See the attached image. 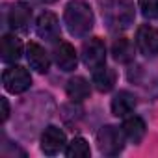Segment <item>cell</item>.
<instances>
[{
  "mask_svg": "<svg viewBox=\"0 0 158 158\" xmlns=\"http://www.w3.org/2000/svg\"><path fill=\"white\" fill-rule=\"evenodd\" d=\"M65 26L69 30L71 35L74 37H84L89 34V30L93 28V11L89 8L88 2L84 0H71L65 8V15H63Z\"/></svg>",
  "mask_w": 158,
  "mask_h": 158,
  "instance_id": "cell-1",
  "label": "cell"
},
{
  "mask_svg": "<svg viewBox=\"0 0 158 158\" xmlns=\"http://www.w3.org/2000/svg\"><path fill=\"white\" fill-rule=\"evenodd\" d=\"M102 17L110 30H125L134 21V4L130 0H101Z\"/></svg>",
  "mask_w": 158,
  "mask_h": 158,
  "instance_id": "cell-2",
  "label": "cell"
},
{
  "mask_svg": "<svg viewBox=\"0 0 158 158\" xmlns=\"http://www.w3.org/2000/svg\"><path fill=\"white\" fill-rule=\"evenodd\" d=\"M97 145H99V151L106 156H115L123 151V145H125V132L123 128L119 130L117 127H112V125H106L102 127L99 132H97Z\"/></svg>",
  "mask_w": 158,
  "mask_h": 158,
  "instance_id": "cell-3",
  "label": "cell"
},
{
  "mask_svg": "<svg viewBox=\"0 0 158 158\" xmlns=\"http://www.w3.org/2000/svg\"><path fill=\"white\" fill-rule=\"evenodd\" d=\"M2 84L10 93H24L32 86V76L24 67L13 65L2 73Z\"/></svg>",
  "mask_w": 158,
  "mask_h": 158,
  "instance_id": "cell-4",
  "label": "cell"
},
{
  "mask_svg": "<svg viewBox=\"0 0 158 158\" xmlns=\"http://www.w3.org/2000/svg\"><path fill=\"white\" fill-rule=\"evenodd\" d=\"M82 60L86 63V67H89L91 71L99 69L104 65L106 61V47L99 37H93L89 41L84 43L82 47Z\"/></svg>",
  "mask_w": 158,
  "mask_h": 158,
  "instance_id": "cell-5",
  "label": "cell"
},
{
  "mask_svg": "<svg viewBox=\"0 0 158 158\" xmlns=\"http://www.w3.org/2000/svg\"><path fill=\"white\" fill-rule=\"evenodd\" d=\"M63 149H67L65 134L58 127H47L41 134V151L48 156H56Z\"/></svg>",
  "mask_w": 158,
  "mask_h": 158,
  "instance_id": "cell-6",
  "label": "cell"
},
{
  "mask_svg": "<svg viewBox=\"0 0 158 158\" xmlns=\"http://www.w3.org/2000/svg\"><path fill=\"white\" fill-rule=\"evenodd\" d=\"M136 45L139 52L147 58H154L158 54V28L143 24L136 32Z\"/></svg>",
  "mask_w": 158,
  "mask_h": 158,
  "instance_id": "cell-7",
  "label": "cell"
},
{
  "mask_svg": "<svg viewBox=\"0 0 158 158\" xmlns=\"http://www.w3.org/2000/svg\"><path fill=\"white\" fill-rule=\"evenodd\" d=\"M35 32L41 39L45 41H54L58 39L60 35V23H58V17L50 11H45L39 15L37 23H35Z\"/></svg>",
  "mask_w": 158,
  "mask_h": 158,
  "instance_id": "cell-8",
  "label": "cell"
},
{
  "mask_svg": "<svg viewBox=\"0 0 158 158\" xmlns=\"http://www.w3.org/2000/svg\"><path fill=\"white\" fill-rule=\"evenodd\" d=\"M54 61L61 71H74L76 63H78L74 47L71 43L60 41V45H56V48H54Z\"/></svg>",
  "mask_w": 158,
  "mask_h": 158,
  "instance_id": "cell-9",
  "label": "cell"
},
{
  "mask_svg": "<svg viewBox=\"0 0 158 158\" xmlns=\"http://www.w3.org/2000/svg\"><path fill=\"white\" fill-rule=\"evenodd\" d=\"M23 56V43L17 35H4L0 41V58L6 63H13Z\"/></svg>",
  "mask_w": 158,
  "mask_h": 158,
  "instance_id": "cell-10",
  "label": "cell"
},
{
  "mask_svg": "<svg viewBox=\"0 0 158 158\" xmlns=\"http://www.w3.org/2000/svg\"><path fill=\"white\" fill-rule=\"evenodd\" d=\"M26 58H28V63L34 71L37 73H47L48 67H50V60H48V54L45 52V48L37 43H30L28 48H26Z\"/></svg>",
  "mask_w": 158,
  "mask_h": 158,
  "instance_id": "cell-11",
  "label": "cell"
},
{
  "mask_svg": "<svg viewBox=\"0 0 158 158\" xmlns=\"http://www.w3.org/2000/svg\"><path fill=\"white\" fill-rule=\"evenodd\" d=\"M121 128H123V132H125V138L130 139L134 145H138V143L145 138V134H147L145 121H143L141 117H138V115L125 119V123H123Z\"/></svg>",
  "mask_w": 158,
  "mask_h": 158,
  "instance_id": "cell-12",
  "label": "cell"
},
{
  "mask_svg": "<svg viewBox=\"0 0 158 158\" xmlns=\"http://www.w3.org/2000/svg\"><path fill=\"white\" fill-rule=\"evenodd\" d=\"M32 21V10L24 4H15L10 11V26L17 32H26Z\"/></svg>",
  "mask_w": 158,
  "mask_h": 158,
  "instance_id": "cell-13",
  "label": "cell"
},
{
  "mask_svg": "<svg viewBox=\"0 0 158 158\" xmlns=\"http://www.w3.org/2000/svg\"><path fill=\"white\" fill-rule=\"evenodd\" d=\"M136 108V97L128 91H119L112 101V112L117 117H127Z\"/></svg>",
  "mask_w": 158,
  "mask_h": 158,
  "instance_id": "cell-14",
  "label": "cell"
},
{
  "mask_svg": "<svg viewBox=\"0 0 158 158\" xmlns=\"http://www.w3.org/2000/svg\"><path fill=\"white\" fill-rule=\"evenodd\" d=\"M89 93H91V88H89V82L84 76H74V78H71V80L67 82V95L74 102L88 99Z\"/></svg>",
  "mask_w": 158,
  "mask_h": 158,
  "instance_id": "cell-15",
  "label": "cell"
},
{
  "mask_svg": "<svg viewBox=\"0 0 158 158\" xmlns=\"http://www.w3.org/2000/svg\"><path fill=\"white\" fill-rule=\"evenodd\" d=\"M93 84H95V88L99 89V91H102V93H106V91H110L112 88H114V84H115V73L112 71V69H108V67H99V69H95L93 71Z\"/></svg>",
  "mask_w": 158,
  "mask_h": 158,
  "instance_id": "cell-16",
  "label": "cell"
},
{
  "mask_svg": "<svg viewBox=\"0 0 158 158\" xmlns=\"http://www.w3.org/2000/svg\"><path fill=\"white\" fill-rule=\"evenodd\" d=\"M112 54H114V58H115L117 61L128 63V61H132V58H134V47H132V43H130L128 39L121 37V39H117V41L114 43Z\"/></svg>",
  "mask_w": 158,
  "mask_h": 158,
  "instance_id": "cell-17",
  "label": "cell"
},
{
  "mask_svg": "<svg viewBox=\"0 0 158 158\" xmlns=\"http://www.w3.org/2000/svg\"><path fill=\"white\" fill-rule=\"evenodd\" d=\"M65 154L69 158H84V156L91 154V149H89V143L84 138H74L71 143H67Z\"/></svg>",
  "mask_w": 158,
  "mask_h": 158,
  "instance_id": "cell-18",
  "label": "cell"
},
{
  "mask_svg": "<svg viewBox=\"0 0 158 158\" xmlns=\"http://www.w3.org/2000/svg\"><path fill=\"white\" fill-rule=\"evenodd\" d=\"M139 10L147 19H158V0H138Z\"/></svg>",
  "mask_w": 158,
  "mask_h": 158,
  "instance_id": "cell-19",
  "label": "cell"
},
{
  "mask_svg": "<svg viewBox=\"0 0 158 158\" xmlns=\"http://www.w3.org/2000/svg\"><path fill=\"white\" fill-rule=\"evenodd\" d=\"M0 104H2V123L8 119L10 115V104H8V99L6 97H0Z\"/></svg>",
  "mask_w": 158,
  "mask_h": 158,
  "instance_id": "cell-20",
  "label": "cell"
},
{
  "mask_svg": "<svg viewBox=\"0 0 158 158\" xmlns=\"http://www.w3.org/2000/svg\"><path fill=\"white\" fill-rule=\"evenodd\" d=\"M41 2H45V4H52V2H56V0H41Z\"/></svg>",
  "mask_w": 158,
  "mask_h": 158,
  "instance_id": "cell-21",
  "label": "cell"
}]
</instances>
